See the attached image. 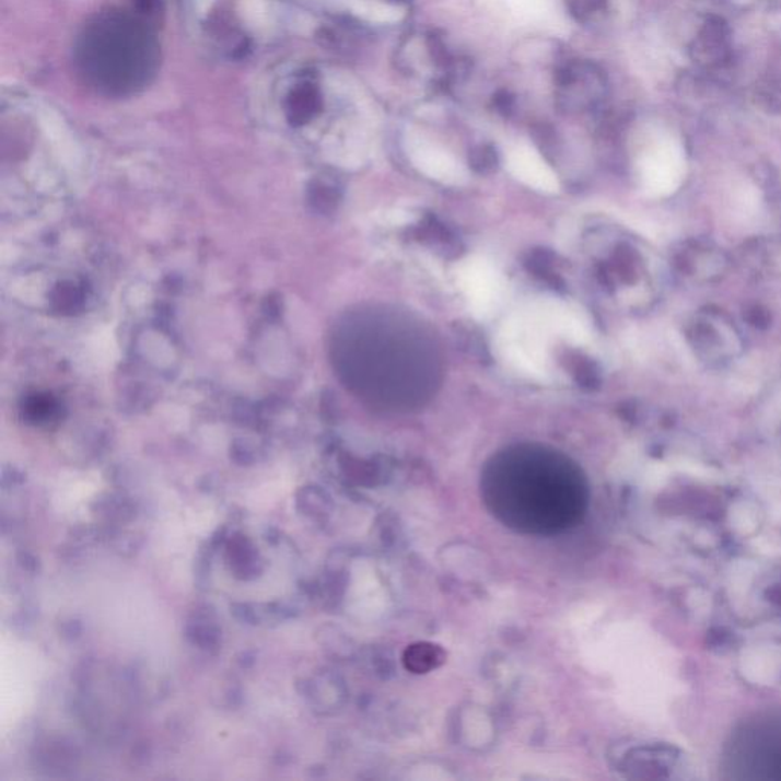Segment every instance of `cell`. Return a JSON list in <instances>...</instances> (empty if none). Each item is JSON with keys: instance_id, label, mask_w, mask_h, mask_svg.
Wrapping results in <instances>:
<instances>
[{"instance_id": "8992f818", "label": "cell", "mask_w": 781, "mask_h": 781, "mask_svg": "<svg viewBox=\"0 0 781 781\" xmlns=\"http://www.w3.org/2000/svg\"><path fill=\"white\" fill-rule=\"evenodd\" d=\"M570 10L579 21H586L605 7V0H568Z\"/></svg>"}, {"instance_id": "6da1fadb", "label": "cell", "mask_w": 781, "mask_h": 781, "mask_svg": "<svg viewBox=\"0 0 781 781\" xmlns=\"http://www.w3.org/2000/svg\"><path fill=\"white\" fill-rule=\"evenodd\" d=\"M160 63V45L149 23L129 11L110 10L88 23L77 42L84 79L106 95H130L147 86Z\"/></svg>"}, {"instance_id": "3957f363", "label": "cell", "mask_w": 781, "mask_h": 781, "mask_svg": "<svg viewBox=\"0 0 781 781\" xmlns=\"http://www.w3.org/2000/svg\"><path fill=\"white\" fill-rule=\"evenodd\" d=\"M281 104L290 124L304 126L323 110L324 96L315 80L307 75H298L282 92Z\"/></svg>"}, {"instance_id": "5b68a950", "label": "cell", "mask_w": 781, "mask_h": 781, "mask_svg": "<svg viewBox=\"0 0 781 781\" xmlns=\"http://www.w3.org/2000/svg\"><path fill=\"white\" fill-rule=\"evenodd\" d=\"M730 36L728 25L722 19H709L695 38L691 57L707 68H721L731 57Z\"/></svg>"}, {"instance_id": "277c9868", "label": "cell", "mask_w": 781, "mask_h": 781, "mask_svg": "<svg viewBox=\"0 0 781 781\" xmlns=\"http://www.w3.org/2000/svg\"><path fill=\"white\" fill-rule=\"evenodd\" d=\"M559 100L564 104H594L602 94L603 80L594 66L574 63L567 66L558 77Z\"/></svg>"}, {"instance_id": "7a4b0ae2", "label": "cell", "mask_w": 781, "mask_h": 781, "mask_svg": "<svg viewBox=\"0 0 781 781\" xmlns=\"http://www.w3.org/2000/svg\"><path fill=\"white\" fill-rule=\"evenodd\" d=\"M458 285L470 311L478 318H489L502 300L504 284L492 263L481 257L467 258L458 268Z\"/></svg>"}]
</instances>
